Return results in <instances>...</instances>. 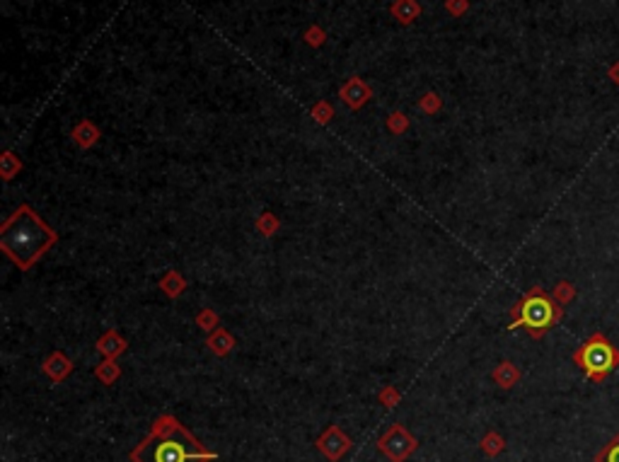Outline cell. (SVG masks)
<instances>
[{
	"label": "cell",
	"instance_id": "4",
	"mask_svg": "<svg viewBox=\"0 0 619 462\" xmlns=\"http://www.w3.org/2000/svg\"><path fill=\"white\" fill-rule=\"evenodd\" d=\"M574 361L583 368L586 378L593 383H605V378L610 371H615L619 366V349L603 332H595L588 342H583L581 349L574 354Z\"/></svg>",
	"mask_w": 619,
	"mask_h": 462
},
{
	"label": "cell",
	"instance_id": "1",
	"mask_svg": "<svg viewBox=\"0 0 619 462\" xmlns=\"http://www.w3.org/2000/svg\"><path fill=\"white\" fill-rule=\"evenodd\" d=\"M51 242H54V233L27 206H22L3 228V250L22 269L30 267Z\"/></svg>",
	"mask_w": 619,
	"mask_h": 462
},
{
	"label": "cell",
	"instance_id": "2",
	"mask_svg": "<svg viewBox=\"0 0 619 462\" xmlns=\"http://www.w3.org/2000/svg\"><path fill=\"white\" fill-rule=\"evenodd\" d=\"M133 458L138 462H201L206 460V453L189 433L175 424L167 431H155Z\"/></svg>",
	"mask_w": 619,
	"mask_h": 462
},
{
	"label": "cell",
	"instance_id": "3",
	"mask_svg": "<svg viewBox=\"0 0 619 462\" xmlns=\"http://www.w3.org/2000/svg\"><path fill=\"white\" fill-rule=\"evenodd\" d=\"M513 315H516V320L511 322V329L528 327V332L532 334V337L540 339L547 329H552L561 320L564 310H561V305L554 303L547 293H542V288H532V291L525 293V298L516 305Z\"/></svg>",
	"mask_w": 619,
	"mask_h": 462
},
{
	"label": "cell",
	"instance_id": "7",
	"mask_svg": "<svg viewBox=\"0 0 619 462\" xmlns=\"http://www.w3.org/2000/svg\"><path fill=\"white\" fill-rule=\"evenodd\" d=\"M595 462H619V433L595 455Z\"/></svg>",
	"mask_w": 619,
	"mask_h": 462
},
{
	"label": "cell",
	"instance_id": "5",
	"mask_svg": "<svg viewBox=\"0 0 619 462\" xmlns=\"http://www.w3.org/2000/svg\"><path fill=\"white\" fill-rule=\"evenodd\" d=\"M341 97H344L346 105H351V107H361L363 102H366L368 97H370V90H368L366 85H363L358 78H354L349 85H346L344 90H341Z\"/></svg>",
	"mask_w": 619,
	"mask_h": 462
},
{
	"label": "cell",
	"instance_id": "8",
	"mask_svg": "<svg viewBox=\"0 0 619 462\" xmlns=\"http://www.w3.org/2000/svg\"><path fill=\"white\" fill-rule=\"evenodd\" d=\"M448 10L453 15H460L467 10V0H448Z\"/></svg>",
	"mask_w": 619,
	"mask_h": 462
},
{
	"label": "cell",
	"instance_id": "9",
	"mask_svg": "<svg viewBox=\"0 0 619 462\" xmlns=\"http://www.w3.org/2000/svg\"><path fill=\"white\" fill-rule=\"evenodd\" d=\"M322 39H325V34L317 30V27H315V30H310V32H308V42H310V44H315V46H317V44H322Z\"/></svg>",
	"mask_w": 619,
	"mask_h": 462
},
{
	"label": "cell",
	"instance_id": "6",
	"mask_svg": "<svg viewBox=\"0 0 619 462\" xmlns=\"http://www.w3.org/2000/svg\"><path fill=\"white\" fill-rule=\"evenodd\" d=\"M421 8L416 0H397L395 5H392V15L397 17L399 22H414L416 17H419Z\"/></svg>",
	"mask_w": 619,
	"mask_h": 462
}]
</instances>
